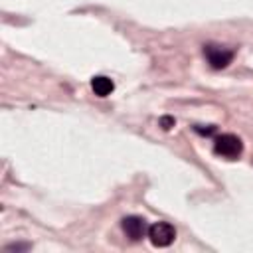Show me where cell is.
Returning <instances> with one entry per match:
<instances>
[{
	"label": "cell",
	"mask_w": 253,
	"mask_h": 253,
	"mask_svg": "<svg viewBox=\"0 0 253 253\" xmlns=\"http://www.w3.org/2000/svg\"><path fill=\"white\" fill-rule=\"evenodd\" d=\"M213 152L221 158H227V160H237L243 152V142L237 134H231V132H223V134H217L213 138Z\"/></svg>",
	"instance_id": "cell-1"
},
{
	"label": "cell",
	"mask_w": 253,
	"mask_h": 253,
	"mask_svg": "<svg viewBox=\"0 0 253 253\" xmlns=\"http://www.w3.org/2000/svg\"><path fill=\"white\" fill-rule=\"evenodd\" d=\"M204 55H206V59H208V63H210L211 69H225L233 61L235 51L233 49H227L223 45L208 43V45H204Z\"/></svg>",
	"instance_id": "cell-2"
},
{
	"label": "cell",
	"mask_w": 253,
	"mask_h": 253,
	"mask_svg": "<svg viewBox=\"0 0 253 253\" xmlns=\"http://www.w3.org/2000/svg\"><path fill=\"white\" fill-rule=\"evenodd\" d=\"M148 239L154 247H168L176 239V229L168 221H156L148 227Z\"/></svg>",
	"instance_id": "cell-3"
},
{
	"label": "cell",
	"mask_w": 253,
	"mask_h": 253,
	"mask_svg": "<svg viewBox=\"0 0 253 253\" xmlns=\"http://www.w3.org/2000/svg\"><path fill=\"white\" fill-rule=\"evenodd\" d=\"M121 227H123V231L126 233V237H128L130 241H140L142 237L148 235L146 219L140 217V215H126V217H123Z\"/></svg>",
	"instance_id": "cell-4"
},
{
	"label": "cell",
	"mask_w": 253,
	"mask_h": 253,
	"mask_svg": "<svg viewBox=\"0 0 253 253\" xmlns=\"http://www.w3.org/2000/svg\"><path fill=\"white\" fill-rule=\"evenodd\" d=\"M91 89L95 91V95H99V97H107V95L113 93L115 83H113L109 77H105V75H95V77L91 79Z\"/></svg>",
	"instance_id": "cell-5"
},
{
	"label": "cell",
	"mask_w": 253,
	"mask_h": 253,
	"mask_svg": "<svg viewBox=\"0 0 253 253\" xmlns=\"http://www.w3.org/2000/svg\"><path fill=\"white\" fill-rule=\"evenodd\" d=\"M32 245L30 243H14V245H6V251H28Z\"/></svg>",
	"instance_id": "cell-6"
},
{
	"label": "cell",
	"mask_w": 253,
	"mask_h": 253,
	"mask_svg": "<svg viewBox=\"0 0 253 253\" xmlns=\"http://www.w3.org/2000/svg\"><path fill=\"white\" fill-rule=\"evenodd\" d=\"M174 123H176L174 117H162V119H160V126H162L164 130H170V128L174 126Z\"/></svg>",
	"instance_id": "cell-7"
},
{
	"label": "cell",
	"mask_w": 253,
	"mask_h": 253,
	"mask_svg": "<svg viewBox=\"0 0 253 253\" xmlns=\"http://www.w3.org/2000/svg\"><path fill=\"white\" fill-rule=\"evenodd\" d=\"M194 130H196V132H200V134H206V136H208V134H213V132H215V126H213V125H211V126H208V128L194 126Z\"/></svg>",
	"instance_id": "cell-8"
}]
</instances>
